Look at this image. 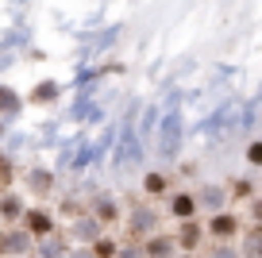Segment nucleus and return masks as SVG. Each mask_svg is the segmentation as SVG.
Returning <instances> with one entry per match:
<instances>
[{
    "instance_id": "obj_1",
    "label": "nucleus",
    "mask_w": 262,
    "mask_h": 258,
    "mask_svg": "<svg viewBox=\"0 0 262 258\" xmlns=\"http://www.w3.org/2000/svg\"><path fill=\"white\" fill-rule=\"evenodd\" d=\"M24 247H27V239H24V235H8V250H16V254H19Z\"/></svg>"
},
{
    "instance_id": "obj_2",
    "label": "nucleus",
    "mask_w": 262,
    "mask_h": 258,
    "mask_svg": "<svg viewBox=\"0 0 262 258\" xmlns=\"http://www.w3.org/2000/svg\"><path fill=\"white\" fill-rule=\"evenodd\" d=\"M31 227H35V231H47L50 224H47V216H39V212H35V216H31Z\"/></svg>"
}]
</instances>
